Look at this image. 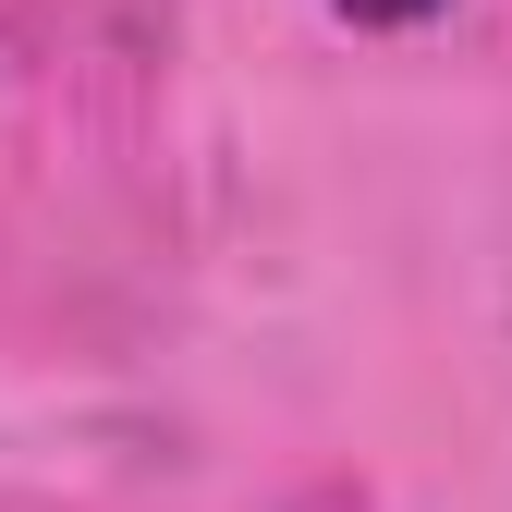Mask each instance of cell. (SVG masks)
Masks as SVG:
<instances>
[{"mask_svg": "<svg viewBox=\"0 0 512 512\" xmlns=\"http://www.w3.org/2000/svg\"><path fill=\"white\" fill-rule=\"evenodd\" d=\"M330 13H342V25H378V37H391V25H427L439 0H330Z\"/></svg>", "mask_w": 512, "mask_h": 512, "instance_id": "6da1fadb", "label": "cell"}]
</instances>
